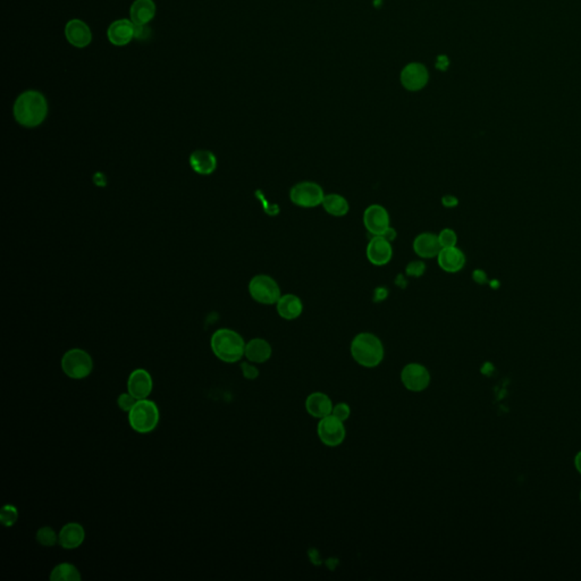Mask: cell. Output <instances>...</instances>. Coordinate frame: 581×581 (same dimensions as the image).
<instances>
[{"mask_svg":"<svg viewBox=\"0 0 581 581\" xmlns=\"http://www.w3.org/2000/svg\"><path fill=\"white\" fill-rule=\"evenodd\" d=\"M363 225L373 237L384 235L391 228L389 212L382 205H370L363 212Z\"/></svg>","mask_w":581,"mask_h":581,"instance_id":"8fae6325","label":"cell"},{"mask_svg":"<svg viewBox=\"0 0 581 581\" xmlns=\"http://www.w3.org/2000/svg\"><path fill=\"white\" fill-rule=\"evenodd\" d=\"M367 259L374 266H385L392 260V242H389L386 237L378 235L373 237L366 248Z\"/></svg>","mask_w":581,"mask_h":581,"instance_id":"7c38bea8","label":"cell"},{"mask_svg":"<svg viewBox=\"0 0 581 581\" xmlns=\"http://www.w3.org/2000/svg\"><path fill=\"white\" fill-rule=\"evenodd\" d=\"M442 203L445 208H454V207L459 205V200L456 196L448 194V196H443Z\"/></svg>","mask_w":581,"mask_h":581,"instance_id":"d6a6232c","label":"cell"},{"mask_svg":"<svg viewBox=\"0 0 581 581\" xmlns=\"http://www.w3.org/2000/svg\"><path fill=\"white\" fill-rule=\"evenodd\" d=\"M190 165L200 175H210L217 168V158L208 150H196L190 156Z\"/></svg>","mask_w":581,"mask_h":581,"instance_id":"7402d4cb","label":"cell"},{"mask_svg":"<svg viewBox=\"0 0 581 581\" xmlns=\"http://www.w3.org/2000/svg\"><path fill=\"white\" fill-rule=\"evenodd\" d=\"M60 366L63 373L72 379H84L90 376L93 370L91 356L82 349H72L65 352Z\"/></svg>","mask_w":581,"mask_h":581,"instance_id":"5b68a950","label":"cell"},{"mask_svg":"<svg viewBox=\"0 0 581 581\" xmlns=\"http://www.w3.org/2000/svg\"><path fill=\"white\" fill-rule=\"evenodd\" d=\"M86 540V531L82 524L68 522L58 533V544L65 550H75Z\"/></svg>","mask_w":581,"mask_h":581,"instance_id":"9a60e30c","label":"cell"},{"mask_svg":"<svg viewBox=\"0 0 581 581\" xmlns=\"http://www.w3.org/2000/svg\"><path fill=\"white\" fill-rule=\"evenodd\" d=\"M400 82L407 91H421L430 82L428 68L419 62L407 64L400 73Z\"/></svg>","mask_w":581,"mask_h":581,"instance_id":"30bf717a","label":"cell"},{"mask_svg":"<svg viewBox=\"0 0 581 581\" xmlns=\"http://www.w3.org/2000/svg\"><path fill=\"white\" fill-rule=\"evenodd\" d=\"M322 205L325 212L333 217H344L350 212V203L348 200L338 193L326 194Z\"/></svg>","mask_w":581,"mask_h":581,"instance_id":"cb8c5ba5","label":"cell"},{"mask_svg":"<svg viewBox=\"0 0 581 581\" xmlns=\"http://www.w3.org/2000/svg\"><path fill=\"white\" fill-rule=\"evenodd\" d=\"M414 251L421 259H432L439 256V251L442 250L439 244L437 234L421 233L416 237L414 240Z\"/></svg>","mask_w":581,"mask_h":581,"instance_id":"ac0fdd59","label":"cell"},{"mask_svg":"<svg viewBox=\"0 0 581 581\" xmlns=\"http://www.w3.org/2000/svg\"><path fill=\"white\" fill-rule=\"evenodd\" d=\"M304 405H306V412L311 417L316 418L320 421V419L332 414L334 403H333L332 398H329V395L325 394V393L313 392L308 395Z\"/></svg>","mask_w":581,"mask_h":581,"instance_id":"d6986e66","label":"cell"},{"mask_svg":"<svg viewBox=\"0 0 581 581\" xmlns=\"http://www.w3.org/2000/svg\"><path fill=\"white\" fill-rule=\"evenodd\" d=\"M332 414L334 417L338 418L340 421H348L351 417V407L348 405V403H345V402H340V403H336L333 407Z\"/></svg>","mask_w":581,"mask_h":581,"instance_id":"f546056e","label":"cell"},{"mask_svg":"<svg viewBox=\"0 0 581 581\" xmlns=\"http://www.w3.org/2000/svg\"><path fill=\"white\" fill-rule=\"evenodd\" d=\"M240 367L242 375H243L244 378L248 379V380H255V379L259 377V369L257 368L256 363L247 361V362L241 363Z\"/></svg>","mask_w":581,"mask_h":581,"instance_id":"4dcf8cb0","label":"cell"},{"mask_svg":"<svg viewBox=\"0 0 581 581\" xmlns=\"http://www.w3.org/2000/svg\"><path fill=\"white\" fill-rule=\"evenodd\" d=\"M382 237H386L389 242H393L396 239V231H395L394 228H389Z\"/></svg>","mask_w":581,"mask_h":581,"instance_id":"e575fe53","label":"cell"},{"mask_svg":"<svg viewBox=\"0 0 581 581\" xmlns=\"http://www.w3.org/2000/svg\"><path fill=\"white\" fill-rule=\"evenodd\" d=\"M425 270H426V265L423 264V261H411L409 265L407 266V269H405V273H407V276H410V277H421L425 274Z\"/></svg>","mask_w":581,"mask_h":581,"instance_id":"1f68e13d","label":"cell"},{"mask_svg":"<svg viewBox=\"0 0 581 581\" xmlns=\"http://www.w3.org/2000/svg\"><path fill=\"white\" fill-rule=\"evenodd\" d=\"M129 423L134 432L149 434L157 428L159 423V409L155 402L148 398L138 400L129 412Z\"/></svg>","mask_w":581,"mask_h":581,"instance_id":"277c9868","label":"cell"},{"mask_svg":"<svg viewBox=\"0 0 581 581\" xmlns=\"http://www.w3.org/2000/svg\"><path fill=\"white\" fill-rule=\"evenodd\" d=\"M67 42L76 48H86L92 42L91 30L81 19H71L65 26Z\"/></svg>","mask_w":581,"mask_h":581,"instance_id":"e0dca14e","label":"cell"},{"mask_svg":"<svg viewBox=\"0 0 581 581\" xmlns=\"http://www.w3.org/2000/svg\"><path fill=\"white\" fill-rule=\"evenodd\" d=\"M325 192L320 184L311 181H304L294 184L290 190V200L293 205L301 208H316L322 205Z\"/></svg>","mask_w":581,"mask_h":581,"instance_id":"8992f818","label":"cell"},{"mask_svg":"<svg viewBox=\"0 0 581 581\" xmlns=\"http://www.w3.org/2000/svg\"><path fill=\"white\" fill-rule=\"evenodd\" d=\"M400 378L402 385L412 393L423 392L430 387L432 382L430 370L418 362L407 363V366L403 367Z\"/></svg>","mask_w":581,"mask_h":581,"instance_id":"9c48e42d","label":"cell"},{"mask_svg":"<svg viewBox=\"0 0 581 581\" xmlns=\"http://www.w3.org/2000/svg\"><path fill=\"white\" fill-rule=\"evenodd\" d=\"M136 402H138V398H134L130 392L122 393L117 398V405L120 410L127 412V414L132 410V407L136 405Z\"/></svg>","mask_w":581,"mask_h":581,"instance_id":"f1b7e54d","label":"cell"},{"mask_svg":"<svg viewBox=\"0 0 581 581\" xmlns=\"http://www.w3.org/2000/svg\"><path fill=\"white\" fill-rule=\"evenodd\" d=\"M575 465L577 471L581 474V451L578 452L575 456Z\"/></svg>","mask_w":581,"mask_h":581,"instance_id":"8d00e7d4","label":"cell"},{"mask_svg":"<svg viewBox=\"0 0 581 581\" xmlns=\"http://www.w3.org/2000/svg\"><path fill=\"white\" fill-rule=\"evenodd\" d=\"M580 501H581V492H580Z\"/></svg>","mask_w":581,"mask_h":581,"instance_id":"74e56055","label":"cell"},{"mask_svg":"<svg viewBox=\"0 0 581 581\" xmlns=\"http://www.w3.org/2000/svg\"><path fill=\"white\" fill-rule=\"evenodd\" d=\"M472 278H474V281L478 284L483 285L487 282V275L486 273L481 270V269H477V270H474L472 273Z\"/></svg>","mask_w":581,"mask_h":581,"instance_id":"836d02e7","label":"cell"},{"mask_svg":"<svg viewBox=\"0 0 581 581\" xmlns=\"http://www.w3.org/2000/svg\"><path fill=\"white\" fill-rule=\"evenodd\" d=\"M156 15L154 0H136L131 6V19L136 26L148 24Z\"/></svg>","mask_w":581,"mask_h":581,"instance_id":"603a6c76","label":"cell"},{"mask_svg":"<svg viewBox=\"0 0 581 581\" xmlns=\"http://www.w3.org/2000/svg\"><path fill=\"white\" fill-rule=\"evenodd\" d=\"M437 237H439V244L442 249L456 247V243H458V235L452 228H444L437 234Z\"/></svg>","mask_w":581,"mask_h":581,"instance_id":"83f0119b","label":"cell"},{"mask_svg":"<svg viewBox=\"0 0 581 581\" xmlns=\"http://www.w3.org/2000/svg\"><path fill=\"white\" fill-rule=\"evenodd\" d=\"M249 293L253 300L260 304L272 306L282 297L277 282L268 275H257L250 281Z\"/></svg>","mask_w":581,"mask_h":581,"instance_id":"52a82bcc","label":"cell"},{"mask_svg":"<svg viewBox=\"0 0 581 581\" xmlns=\"http://www.w3.org/2000/svg\"><path fill=\"white\" fill-rule=\"evenodd\" d=\"M14 117L16 122L24 127H39L48 115L47 99L42 92L35 90L23 92L14 104Z\"/></svg>","mask_w":581,"mask_h":581,"instance_id":"6da1fadb","label":"cell"},{"mask_svg":"<svg viewBox=\"0 0 581 581\" xmlns=\"http://www.w3.org/2000/svg\"><path fill=\"white\" fill-rule=\"evenodd\" d=\"M127 392L138 400L148 398L154 389V380L148 370L138 368L127 378Z\"/></svg>","mask_w":581,"mask_h":581,"instance_id":"4fadbf2b","label":"cell"},{"mask_svg":"<svg viewBox=\"0 0 581 581\" xmlns=\"http://www.w3.org/2000/svg\"><path fill=\"white\" fill-rule=\"evenodd\" d=\"M19 520V510L12 504H6L0 510V522L6 528L13 527Z\"/></svg>","mask_w":581,"mask_h":581,"instance_id":"4316f807","label":"cell"},{"mask_svg":"<svg viewBox=\"0 0 581 581\" xmlns=\"http://www.w3.org/2000/svg\"><path fill=\"white\" fill-rule=\"evenodd\" d=\"M344 423L333 414L320 419L317 426V435L320 442L327 448H338L342 445L347 437Z\"/></svg>","mask_w":581,"mask_h":581,"instance_id":"ba28073f","label":"cell"},{"mask_svg":"<svg viewBox=\"0 0 581 581\" xmlns=\"http://www.w3.org/2000/svg\"><path fill=\"white\" fill-rule=\"evenodd\" d=\"M436 259L439 268L450 274L460 272L465 265V253L458 247L443 248Z\"/></svg>","mask_w":581,"mask_h":581,"instance_id":"2e32d148","label":"cell"},{"mask_svg":"<svg viewBox=\"0 0 581 581\" xmlns=\"http://www.w3.org/2000/svg\"><path fill=\"white\" fill-rule=\"evenodd\" d=\"M35 540L42 546L54 547L58 544V534L49 526H44L37 531Z\"/></svg>","mask_w":581,"mask_h":581,"instance_id":"484cf974","label":"cell"},{"mask_svg":"<svg viewBox=\"0 0 581 581\" xmlns=\"http://www.w3.org/2000/svg\"><path fill=\"white\" fill-rule=\"evenodd\" d=\"M278 316L285 320H295L304 313V302L295 294H282L276 304Z\"/></svg>","mask_w":581,"mask_h":581,"instance_id":"ffe728a7","label":"cell"},{"mask_svg":"<svg viewBox=\"0 0 581 581\" xmlns=\"http://www.w3.org/2000/svg\"><path fill=\"white\" fill-rule=\"evenodd\" d=\"M49 579L51 581H80L82 575L74 564L64 562L59 563L51 570Z\"/></svg>","mask_w":581,"mask_h":581,"instance_id":"d4e9b609","label":"cell"},{"mask_svg":"<svg viewBox=\"0 0 581 581\" xmlns=\"http://www.w3.org/2000/svg\"><path fill=\"white\" fill-rule=\"evenodd\" d=\"M353 360L363 368H376L384 360L385 349L382 342L373 333L363 332L354 336L350 345Z\"/></svg>","mask_w":581,"mask_h":581,"instance_id":"7a4b0ae2","label":"cell"},{"mask_svg":"<svg viewBox=\"0 0 581 581\" xmlns=\"http://www.w3.org/2000/svg\"><path fill=\"white\" fill-rule=\"evenodd\" d=\"M272 345L264 338H252L246 344L244 357L252 363H265L272 358Z\"/></svg>","mask_w":581,"mask_h":581,"instance_id":"44dd1931","label":"cell"},{"mask_svg":"<svg viewBox=\"0 0 581 581\" xmlns=\"http://www.w3.org/2000/svg\"><path fill=\"white\" fill-rule=\"evenodd\" d=\"M108 40L117 47H123L136 38V24L129 19H118L107 30Z\"/></svg>","mask_w":581,"mask_h":581,"instance_id":"5bb4252c","label":"cell"},{"mask_svg":"<svg viewBox=\"0 0 581 581\" xmlns=\"http://www.w3.org/2000/svg\"><path fill=\"white\" fill-rule=\"evenodd\" d=\"M246 344L239 333L228 329H218L210 340L212 353L226 363L239 362L244 357Z\"/></svg>","mask_w":581,"mask_h":581,"instance_id":"3957f363","label":"cell"},{"mask_svg":"<svg viewBox=\"0 0 581 581\" xmlns=\"http://www.w3.org/2000/svg\"><path fill=\"white\" fill-rule=\"evenodd\" d=\"M387 297V290L385 288H379L376 290V300L375 301H382Z\"/></svg>","mask_w":581,"mask_h":581,"instance_id":"d590c367","label":"cell"}]
</instances>
